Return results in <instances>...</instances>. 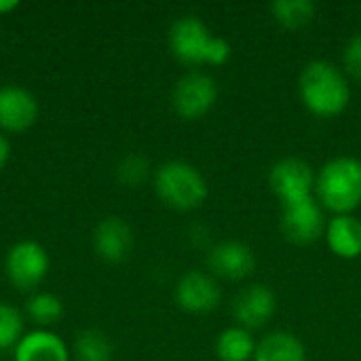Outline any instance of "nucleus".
<instances>
[{
  "instance_id": "f257e3e1",
  "label": "nucleus",
  "mask_w": 361,
  "mask_h": 361,
  "mask_svg": "<svg viewBox=\"0 0 361 361\" xmlns=\"http://www.w3.org/2000/svg\"><path fill=\"white\" fill-rule=\"evenodd\" d=\"M298 93L305 108L324 118L338 116L351 102V85L345 70L326 59H313L302 68Z\"/></svg>"
},
{
  "instance_id": "f03ea898",
  "label": "nucleus",
  "mask_w": 361,
  "mask_h": 361,
  "mask_svg": "<svg viewBox=\"0 0 361 361\" xmlns=\"http://www.w3.org/2000/svg\"><path fill=\"white\" fill-rule=\"evenodd\" d=\"M317 201L324 209L351 214L361 205V161L355 157H334L315 176Z\"/></svg>"
},
{
  "instance_id": "7ed1b4c3",
  "label": "nucleus",
  "mask_w": 361,
  "mask_h": 361,
  "mask_svg": "<svg viewBox=\"0 0 361 361\" xmlns=\"http://www.w3.org/2000/svg\"><path fill=\"white\" fill-rule=\"evenodd\" d=\"M157 197L171 209L190 212L203 205L209 186L203 173L186 161H167L154 171Z\"/></svg>"
},
{
  "instance_id": "20e7f679",
  "label": "nucleus",
  "mask_w": 361,
  "mask_h": 361,
  "mask_svg": "<svg viewBox=\"0 0 361 361\" xmlns=\"http://www.w3.org/2000/svg\"><path fill=\"white\" fill-rule=\"evenodd\" d=\"M49 254L36 241H17L4 258V273L13 288L19 292H34L49 275Z\"/></svg>"
},
{
  "instance_id": "39448f33",
  "label": "nucleus",
  "mask_w": 361,
  "mask_h": 361,
  "mask_svg": "<svg viewBox=\"0 0 361 361\" xmlns=\"http://www.w3.org/2000/svg\"><path fill=\"white\" fill-rule=\"evenodd\" d=\"M218 102V82L212 74L192 70L184 74L171 93V104L178 116L184 121H197L205 116Z\"/></svg>"
},
{
  "instance_id": "423d86ee",
  "label": "nucleus",
  "mask_w": 361,
  "mask_h": 361,
  "mask_svg": "<svg viewBox=\"0 0 361 361\" xmlns=\"http://www.w3.org/2000/svg\"><path fill=\"white\" fill-rule=\"evenodd\" d=\"M269 186L273 195L281 201V205L309 199L315 190L313 167L296 157L279 159L269 171Z\"/></svg>"
},
{
  "instance_id": "0eeeda50",
  "label": "nucleus",
  "mask_w": 361,
  "mask_h": 361,
  "mask_svg": "<svg viewBox=\"0 0 361 361\" xmlns=\"http://www.w3.org/2000/svg\"><path fill=\"white\" fill-rule=\"evenodd\" d=\"M214 34L207 23L197 15H182L169 27V49L171 53L188 66L205 63L207 49Z\"/></svg>"
},
{
  "instance_id": "6e6552de",
  "label": "nucleus",
  "mask_w": 361,
  "mask_h": 361,
  "mask_svg": "<svg viewBox=\"0 0 361 361\" xmlns=\"http://www.w3.org/2000/svg\"><path fill=\"white\" fill-rule=\"evenodd\" d=\"M326 226L328 222L324 218V207L315 197L283 205L281 231L288 241L298 245L315 243L322 235H326Z\"/></svg>"
},
{
  "instance_id": "1a4fd4ad",
  "label": "nucleus",
  "mask_w": 361,
  "mask_h": 361,
  "mask_svg": "<svg viewBox=\"0 0 361 361\" xmlns=\"http://www.w3.org/2000/svg\"><path fill=\"white\" fill-rule=\"evenodd\" d=\"M176 302L186 313H209L220 305L222 292L214 275L205 271H188L176 283Z\"/></svg>"
},
{
  "instance_id": "9d476101",
  "label": "nucleus",
  "mask_w": 361,
  "mask_h": 361,
  "mask_svg": "<svg viewBox=\"0 0 361 361\" xmlns=\"http://www.w3.org/2000/svg\"><path fill=\"white\" fill-rule=\"evenodd\" d=\"M277 313V296L264 283H252L243 288L233 300V317L239 328L258 330L264 328Z\"/></svg>"
},
{
  "instance_id": "9b49d317",
  "label": "nucleus",
  "mask_w": 361,
  "mask_h": 361,
  "mask_svg": "<svg viewBox=\"0 0 361 361\" xmlns=\"http://www.w3.org/2000/svg\"><path fill=\"white\" fill-rule=\"evenodd\" d=\"M38 118V102L32 91L19 85L0 87V131L23 133Z\"/></svg>"
},
{
  "instance_id": "f8f14e48",
  "label": "nucleus",
  "mask_w": 361,
  "mask_h": 361,
  "mask_svg": "<svg viewBox=\"0 0 361 361\" xmlns=\"http://www.w3.org/2000/svg\"><path fill=\"white\" fill-rule=\"evenodd\" d=\"M207 267H209L212 275H218V277H224L231 281L245 279L256 269V254L250 245L228 239L209 250Z\"/></svg>"
},
{
  "instance_id": "ddd939ff",
  "label": "nucleus",
  "mask_w": 361,
  "mask_h": 361,
  "mask_svg": "<svg viewBox=\"0 0 361 361\" xmlns=\"http://www.w3.org/2000/svg\"><path fill=\"white\" fill-rule=\"evenodd\" d=\"M133 247L131 226L116 216H108L97 222L93 231V250L106 262H121Z\"/></svg>"
},
{
  "instance_id": "4468645a",
  "label": "nucleus",
  "mask_w": 361,
  "mask_h": 361,
  "mask_svg": "<svg viewBox=\"0 0 361 361\" xmlns=\"http://www.w3.org/2000/svg\"><path fill=\"white\" fill-rule=\"evenodd\" d=\"M15 361H70V349L66 341L53 330L36 328L25 332L13 349Z\"/></svg>"
},
{
  "instance_id": "2eb2a0df",
  "label": "nucleus",
  "mask_w": 361,
  "mask_h": 361,
  "mask_svg": "<svg viewBox=\"0 0 361 361\" xmlns=\"http://www.w3.org/2000/svg\"><path fill=\"white\" fill-rule=\"evenodd\" d=\"M326 241L338 258H357L361 254V220L351 214L334 216L326 226Z\"/></svg>"
},
{
  "instance_id": "dca6fc26",
  "label": "nucleus",
  "mask_w": 361,
  "mask_h": 361,
  "mask_svg": "<svg viewBox=\"0 0 361 361\" xmlns=\"http://www.w3.org/2000/svg\"><path fill=\"white\" fill-rule=\"evenodd\" d=\"M252 361H307V351L296 334L277 330L260 338Z\"/></svg>"
},
{
  "instance_id": "f3484780",
  "label": "nucleus",
  "mask_w": 361,
  "mask_h": 361,
  "mask_svg": "<svg viewBox=\"0 0 361 361\" xmlns=\"http://www.w3.org/2000/svg\"><path fill=\"white\" fill-rule=\"evenodd\" d=\"M256 341L250 330L233 326L218 334L216 355L220 361H250L256 353Z\"/></svg>"
},
{
  "instance_id": "a211bd4d",
  "label": "nucleus",
  "mask_w": 361,
  "mask_h": 361,
  "mask_svg": "<svg viewBox=\"0 0 361 361\" xmlns=\"http://www.w3.org/2000/svg\"><path fill=\"white\" fill-rule=\"evenodd\" d=\"M63 311V302L51 292H34L25 302V315L42 330H51V326L59 324Z\"/></svg>"
},
{
  "instance_id": "6ab92c4d",
  "label": "nucleus",
  "mask_w": 361,
  "mask_h": 361,
  "mask_svg": "<svg viewBox=\"0 0 361 361\" xmlns=\"http://www.w3.org/2000/svg\"><path fill=\"white\" fill-rule=\"evenodd\" d=\"M317 6L311 0H273L271 2V15L275 21H279L283 27L300 30L309 25L315 19Z\"/></svg>"
},
{
  "instance_id": "aec40b11",
  "label": "nucleus",
  "mask_w": 361,
  "mask_h": 361,
  "mask_svg": "<svg viewBox=\"0 0 361 361\" xmlns=\"http://www.w3.org/2000/svg\"><path fill=\"white\" fill-rule=\"evenodd\" d=\"M112 341L102 330H82L74 338V355L78 361H112Z\"/></svg>"
},
{
  "instance_id": "412c9836",
  "label": "nucleus",
  "mask_w": 361,
  "mask_h": 361,
  "mask_svg": "<svg viewBox=\"0 0 361 361\" xmlns=\"http://www.w3.org/2000/svg\"><path fill=\"white\" fill-rule=\"evenodd\" d=\"M23 334V315L13 305L0 302V353L15 349Z\"/></svg>"
},
{
  "instance_id": "4be33fe9",
  "label": "nucleus",
  "mask_w": 361,
  "mask_h": 361,
  "mask_svg": "<svg viewBox=\"0 0 361 361\" xmlns=\"http://www.w3.org/2000/svg\"><path fill=\"white\" fill-rule=\"evenodd\" d=\"M150 178V163L146 157L131 152L123 157L116 165V180L127 188H137Z\"/></svg>"
},
{
  "instance_id": "5701e85b",
  "label": "nucleus",
  "mask_w": 361,
  "mask_h": 361,
  "mask_svg": "<svg viewBox=\"0 0 361 361\" xmlns=\"http://www.w3.org/2000/svg\"><path fill=\"white\" fill-rule=\"evenodd\" d=\"M343 68L347 76H351L361 85V32L353 34L347 40L343 49Z\"/></svg>"
},
{
  "instance_id": "b1692460",
  "label": "nucleus",
  "mask_w": 361,
  "mask_h": 361,
  "mask_svg": "<svg viewBox=\"0 0 361 361\" xmlns=\"http://www.w3.org/2000/svg\"><path fill=\"white\" fill-rule=\"evenodd\" d=\"M231 53H233V47L226 38L222 36H216L212 38L209 42V49H207V57H205V63H212V66H222L231 59Z\"/></svg>"
},
{
  "instance_id": "393cba45",
  "label": "nucleus",
  "mask_w": 361,
  "mask_h": 361,
  "mask_svg": "<svg viewBox=\"0 0 361 361\" xmlns=\"http://www.w3.org/2000/svg\"><path fill=\"white\" fill-rule=\"evenodd\" d=\"M8 159H11V142L0 131V171L4 169V165L8 163Z\"/></svg>"
},
{
  "instance_id": "a878e982",
  "label": "nucleus",
  "mask_w": 361,
  "mask_h": 361,
  "mask_svg": "<svg viewBox=\"0 0 361 361\" xmlns=\"http://www.w3.org/2000/svg\"><path fill=\"white\" fill-rule=\"evenodd\" d=\"M15 8H17L15 0H0V15H6V13H11Z\"/></svg>"
}]
</instances>
